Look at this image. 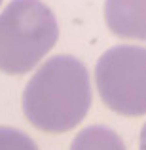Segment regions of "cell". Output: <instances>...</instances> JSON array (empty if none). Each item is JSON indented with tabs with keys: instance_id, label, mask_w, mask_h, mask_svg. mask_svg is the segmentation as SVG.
I'll return each instance as SVG.
<instances>
[{
	"instance_id": "6",
	"label": "cell",
	"mask_w": 146,
	"mask_h": 150,
	"mask_svg": "<svg viewBox=\"0 0 146 150\" xmlns=\"http://www.w3.org/2000/svg\"><path fill=\"white\" fill-rule=\"evenodd\" d=\"M0 150H38L27 133L13 127H0Z\"/></svg>"
},
{
	"instance_id": "5",
	"label": "cell",
	"mask_w": 146,
	"mask_h": 150,
	"mask_svg": "<svg viewBox=\"0 0 146 150\" xmlns=\"http://www.w3.org/2000/svg\"><path fill=\"white\" fill-rule=\"evenodd\" d=\"M70 150H125L121 137L104 125L85 127L74 137Z\"/></svg>"
},
{
	"instance_id": "3",
	"label": "cell",
	"mask_w": 146,
	"mask_h": 150,
	"mask_svg": "<svg viewBox=\"0 0 146 150\" xmlns=\"http://www.w3.org/2000/svg\"><path fill=\"white\" fill-rule=\"evenodd\" d=\"M97 91L110 110L121 116L146 114V48L114 46L95 67Z\"/></svg>"
},
{
	"instance_id": "4",
	"label": "cell",
	"mask_w": 146,
	"mask_h": 150,
	"mask_svg": "<svg viewBox=\"0 0 146 150\" xmlns=\"http://www.w3.org/2000/svg\"><path fill=\"white\" fill-rule=\"evenodd\" d=\"M104 17L116 36L146 42V0H106Z\"/></svg>"
},
{
	"instance_id": "2",
	"label": "cell",
	"mask_w": 146,
	"mask_h": 150,
	"mask_svg": "<svg viewBox=\"0 0 146 150\" xmlns=\"http://www.w3.org/2000/svg\"><path fill=\"white\" fill-rule=\"evenodd\" d=\"M59 38L53 11L40 0H11L0 13V70L25 74Z\"/></svg>"
},
{
	"instance_id": "1",
	"label": "cell",
	"mask_w": 146,
	"mask_h": 150,
	"mask_svg": "<svg viewBox=\"0 0 146 150\" xmlns=\"http://www.w3.org/2000/svg\"><path fill=\"white\" fill-rule=\"evenodd\" d=\"M91 108L89 72L80 59L55 55L34 72L23 93V112L36 129L65 133Z\"/></svg>"
},
{
	"instance_id": "8",
	"label": "cell",
	"mask_w": 146,
	"mask_h": 150,
	"mask_svg": "<svg viewBox=\"0 0 146 150\" xmlns=\"http://www.w3.org/2000/svg\"><path fill=\"white\" fill-rule=\"evenodd\" d=\"M0 4H2V0H0Z\"/></svg>"
},
{
	"instance_id": "7",
	"label": "cell",
	"mask_w": 146,
	"mask_h": 150,
	"mask_svg": "<svg viewBox=\"0 0 146 150\" xmlns=\"http://www.w3.org/2000/svg\"><path fill=\"white\" fill-rule=\"evenodd\" d=\"M139 150H146V124L140 129V139H139Z\"/></svg>"
}]
</instances>
